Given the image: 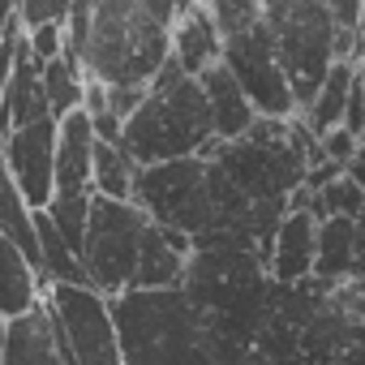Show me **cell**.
Returning a JSON list of instances; mask_svg holds the SVG:
<instances>
[{
	"label": "cell",
	"mask_w": 365,
	"mask_h": 365,
	"mask_svg": "<svg viewBox=\"0 0 365 365\" xmlns=\"http://www.w3.org/2000/svg\"><path fill=\"white\" fill-rule=\"evenodd\" d=\"M220 56H224V39L211 18V5H180L172 22V65L185 78H202L207 69L220 65Z\"/></svg>",
	"instance_id": "cell-14"
},
{
	"label": "cell",
	"mask_w": 365,
	"mask_h": 365,
	"mask_svg": "<svg viewBox=\"0 0 365 365\" xmlns=\"http://www.w3.org/2000/svg\"><path fill=\"white\" fill-rule=\"evenodd\" d=\"M352 65H356V78H361V86H365V31H361V43H356V56H352Z\"/></svg>",
	"instance_id": "cell-28"
},
{
	"label": "cell",
	"mask_w": 365,
	"mask_h": 365,
	"mask_svg": "<svg viewBox=\"0 0 365 365\" xmlns=\"http://www.w3.org/2000/svg\"><path fill=\"white\" fill-rule=\"evenodd\" d=\"M120 365H241V348L180 292H120L108 301Z\"/></svg>",
	"instance_id": "cell-3"
},
{
	"label": "cell",
	"mask_w": 365,
	"mask_h": 365,
	"mask_svg": "<svg viewBox=\"0 0 365 365\" xmlns=\"http://www.w3.org/2000/svg\"><path fill=\"white\" fill-rule=\"evenodd\" d=\"M352 91H356V65H352V61H335V65H331V73H327V82L318 86L314 103H309L297 120H301L314 138H322V133L339 129V125H344V116H348V99H352Z\"/></svg>",
	"instance_id": "cell-20"
},
{
	"label": "cell",
	"mask_w": 365,
	"mask_h": 365,
	"mask_svg": "<svg viewBox=\"0 0 365 365\" xmlns=\"http://www.w3.org/2000/svg\"><path fill=\"white\" fill-rule=\"evenodd\" d=\"M176 0H73L65 56L103 91H146L172 61Z\"/></svg>",
	"instance_id": "cell-2"
},
{
	"label": "cell",
	"mask_w": 365,
	"mask_h": 365,
	"mask_svg": "<svg viewBox=\"0 0 365 365\" xmlns=\"http://www.w3.org/2000/svg\"><path fill=\"white\" fill-rule=\"evenodd\" d=\"M146 224L150 220L133 202L91 198V215H86V232H82V271H86L91 292H99L103 301L129 292Z\"/></svg>",
	"instance_id": "cell-9"
},
{
	"label": "cell",
	"mask_w": 365,
	"mask_h": 365,
	"mask_svg": "<svg viewBox=\"0 0 365 365\" xmlns=\"http://www.w3.org/2000/svg\"><path fill=\"white\" fill-rule=\"evenodd\" d=\"M39 120H52V116H48L43 86H39V61L22 43L5 86H0V138L14 129H26V125H39Z\"/></svg>",
	"instance_id": "cell-16"
},
{
	"label": "cell",
	"mask_w": 365,
	"mask_h": 365,
	"mask_svg": "<svg viewBox=\"0 0 365 365\" xmlns=\"http://www.w3.org/2000/svg\"><path fill=\"white\" fill-rule=\"evenodd\" d=\"M0 159L31 211H48L56 194V120H39L0 138Z\"/></svg>",
	"instance_id": "cell-11"
},
{
	"label": "cell",
	"mask_w": 365,
	"mask_h": 365,
	"mask_svg": "<svg viewBox=\"0 0 365 365\" xmlns=\"http://www.w3.org/2000/svg\"><path fill=\"white\" fill-rule=\"evenodd\" d=\"M318 150H322V159L327 163H335V168H348L352 159H356V150H361V142L339 125V129H331V133H322L318 138Z\"/></svg>",
	"instance_id": "cell-26"
},
{
	"label": "cell",
	"mask_w": 365,
	"mask_h": 365,
	"mask_svg": "<svg viewBox=\"0 0 365 365\" xmlns=\"http://www.w3.org/2000/svg\"><path fill=\"white\" fill-rule=\"evenodd\" d=\"M0 361H5V318H0Z\"/></svg>",
	"instance_id": "cell-29"
},
{
	"label": "cell",
	"mask_w": 365,
	"mask_h": 365,
	"mask_svg": "<svg viewBox=\"0 0 365 365\" xmlns=\"http://www.w3.org/2000/svg\"><path fill=\"white\" fill-rule=\"evenodd\" d=\"M279 73L292 91L297 116L314 103L318 86L335 65V18L327 0H271L262 5Z\"/></svg>",
	"instance_id": "cell-7"
},
{
	"label": "cell",
	"mask_w": 365,
	"mask_h": 365,
	"mask_svg": "<svg viewBox=\"0 0 365 365\" xmlns=\"http://www.w3.org/2000/svg\"><path fill=\"white\" fill-rule=\"evenodd\" d=\"M39 86H43V103H48V116L52 120H65L73 112H82V91H86V78L78 69L73 56H56L48 65H39Z\"/></svg>",
	"instance_id": "cell-22"
},
{
	"label": "cell",
	"mask_w": 365,
	"mask_h": 365,
	"mask_svg": "<svg viewBox=\"0 0 365 365\" xmlns=\"http://www.w3.org/2000/svg\"><path fill=\"white\" fill-rule=\"evenodd\" d=\"M190 254H194L190 237L146 224L142 245H138V267H133L129 292H168V288H180L185 267H190Z\"/></svg>",
	"instance_id": "cell-13"
},
{
	"label": "cell",
	"mask_w": 365,
	"mask_h": 365,
	"mask_svg": "<svg viewBox=\"0 0 365 365\" xmlns=\"http://www.w3.org/2000/svg\"><path fill=\"white\" fill-rule=\"evenodd\" d=\"M129 202L168 232L180 237H207L215 228L211 215V190H207V159H176V163H155L133 172V194Z\"/></svg>",
	"instance_id": "cell-8"
},
{
	"label": "cell",
	"mask_w": 365,
	"mask_h": 365,
	"mask_svg": "<svg viewBox=\"0 0 365 365\" xmlns=\"http://www.w3.org/2000/svg\"><path fill=\"white\" fill-rule=\"evenodd\" d=\"M91 155L95 129L86 112L56 120V194L52 198H91Z\"/></svg>",
	"instance_id": "cell-15"
},
{
	"label": "cell",
	"mask_w": 365,
	"mask_h": 365,
	"mask_svg": "<svg viewBox=\"0 0 365 365\" xmlns=\"http://www.w3.org/2000/svg\"><path fill=\"white\" fill-rule=\"evenodd\" d=\"M31 215H35V211L22 202V194L14 190V180H9L5 159H0V237L14 241V245L31 258V267L39 271V241H35V224H31Z\"/></svg>",
	"instance_id": "cell-24"
},
{
	"label": "cell",
	"mask_w": 365,
	"mask_h": 365,
	"mask_svg": "<svg viewBox=\"0 0 365 365\" xmlns=\"http://www.w3.org/2000/svg\"><path fill=\"white\" fill-rule=\"evenodd\" d=\"M39 301H43V279H39V271L31 267V258H26L14 241L0 237V318L14 322V318H22L26 309H35Z\"/></svg>",
	"instance_id": "cell-19"
},
{
	"label": "cell",
	"mask_w": 365,
	"mask_h": 365,
	"mask_svg": "<svg viewBox=\"0 0 365 365\" xmlns=\"http://www.w3.org/2000/svg\"><path fill=\"white\" fill-rule=\"evenodd\" d=\"M69 9H73V0H26V5H18V26H22V35H31L39 26H65Z\"/></svg>",
	"instance_id": "cell-25"
},
{
	"label": "cell",
	"mask_w": 365,
	"mask_h": 365,
	"mask_svg": "<svg viewBox=\"0 0 365 365\" xmlns=\"http://www.w3.org/2000/svg\"><path fill=\"white\" fill-rule=\"evenodd\" d=\"M133 163L125 159V150L116 142H99L95 138V155H91V190L95 198H108V202H129L133 194Z\"/></svg>",
	"instance_id": "cell-23"
},
{
	"label": "cell",
	"mask_w": 365,
	"mask_h": 365,
	"mask_svg": "<svg viewBox=\"0 0 365 365\" xmlns=\"http://www.w3.org/2000/svg\"><path fill=\"white\" fill-rule=\"evenodd\" d=\"M215 146L211 112L198 78H185L172 61L155 73L142 91V103L120 125V150L133 168L176 163V159H202Z\"/></svg>",
	"instance_id": "cell-4"
},
{
	"label": "cell",
	"mask_w": 365,
	"mask_h": 365,
	"mask_svg": "<svg viewBox=\"0 0 365 365\" xmlns=\"http://www.w3.org/2000/svg\"><path fill=\"white\" fill-rule=\"evenodd\" d=\"M211 18H215L220 39H224L220 65L237 78V86L245 91L254 116H262V120H297V103H292V91H288V82L279 73L262 5L258 0H215Z\"/></svg>",
	"instance_id": "cell-6"
},
{
	"label": "cell",
	"mask_w": 365,
	"mask_h": 365,
	"mask_svg": "<svg viewBox=\"0 0 365 365\" xmlns=\"http://www.w3.org/2000/svg\"><path fill=\"white\" fill-rule=\"evenodd\" d=\"M0 365H61V348H56V327H52L48 301H39L22 318L5 322V361Z\"/></svg>",
	"instance_id": "cell-18"
},
{
	"label": "cell",
	"mask_w": 365,
	"mask_h": 365,
	"mask_svg": "<svg viewBox=\"0 0 365 365\" xmlns=\"http://www.w3.org/2000/svg\"><path fill=\"white\" fill-rule=\"evenodd\" d=\"M352 279L365 288V211L356 220V267H352Z\"/></svg>",
	"instance_id": "cell-27"
},
{
	"label": "cell",
	"mask_w": 365,
	"mask_h": 365,
	"mask_svg": "<svg viewBox=\"0 0 365 365\" xmlns=\"http://www.w3.org/2000/svg\"><path fill=\"white\" fill-rule=\"evenodd\" d=\"M198 86H202V95H207V112H211V133H215V142H237V138H245L258 116H254L245 91L237 86V78H232L224 65H215V69H207V73L198 78Z\"/></svg>",
	"instance_id": "cell-17"
},
{
	"label": "cell",
	"mask_w": 365,
	"mask_h": 365,
	"mask_svg": "<svg viewBox=\"0 0 365 365\" xmlns=\"http://www.w3.org/2000/svg\"><path fill=\"white\" fill-rule=\"evenodd\" d=\"M190 245H194V254H190L185 279H180V292L237 348H245L267 301H271V288H275L262 254H254L228 237H198Z\"/></svg>",
	"instance_id": "cell-5"
},
{
	"label": "cell",
	"mask_w": 365,
	"mask_h": 365,
	"mask_svg": "<svg viewBox=\"0 0 365 365\" xmlns=\"http://www.w3.org/2000/svg\"><path fill=\"white\" fill-rule=\"evenodd\" d=\"M241 365H365V288L314 275L275 284Z\"/></svg>",
	"instance_id": "cell-1"
},
{
	"label": "cell",
	"mask_w": 365,
	"mask_h": 365,
	"mask_svg": "<svg viewBox=\"0 0 365 365\" xmlns=\"http://www.w3.org/2000/svg\"><path fill=\"white\" fill-rule=\"evenodd\" d=\"M314 250H318V220L309 207H288V215L279 220L275 237H271V254H267V275L271 284L288 288L314 275Z\"/></svg>",
	"instance_id": "cell-12"
},
{
	"label": "cell",
	"mask_w": 365,
	"mask_h": 365,
	"mask_svg": "<svg viewBox=\"0 0 365 365\" xmlns=\"http://www.w3.org/2000/svg\"><path fill=\"white\" fill-rule=\"evenodd\" d=\"M361 146H365V125H361Z\"/></svg>",
	"instance_id": "cell-30"
},
{
	"label": "cell",
	"mask_w": 365,
	"mask_h": 365,
	"mask_svg": "<svg viewBox=\"0 0 365 365\" xmlns=\"http://www.w3.org/2000/svg\"><path fill=\"white\" fill-rule=\"evenodd\" d=\"M352 267H356V224L322 220L314 250V279H352Z\"/></svg>",
	"instance_id": "cell-21"
},
{
	"label": "cell",
	"mask_w": 365,
	"mask_h": 365,
	"mask_svg": "<svg viewBox=\"0 0 365 365\" xmlns=\"http://www.w3.org/2000/svg\"><path fill=\"white\" fill-rule=\"evenodd\" d=\"M56 339L69 348L73 365H120V344L112 327V309L99 292L82 284H48L43 288Z\"/></svg>",
	"instance_id": "cell-10"
}]
</instances>
